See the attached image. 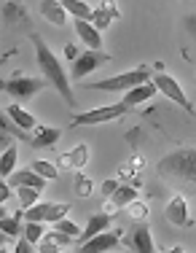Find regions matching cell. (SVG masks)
Returning <instances> with one entry per match:
<instances>
[{"instance_id":"obj_26","label":"cell","mask_w":196,"mask_h":253,"mask_svg":"<svg viewBox=\"0 0 196 253\" xmlns=\"http://www.w3.org/2000/svg\"><path fill=\"white\" fill-rule=\"evenodd\" d=\"M0 132H3V135H8V137H19V140H27L30 143V135H27V132H22L19 126H14V122H11L3 111H0Z\"/></svg>"},{"instance_id":"obj_9","label":"cell","mask_w":196,"mask_h":253,"mask_svg":"<svg viewBox=\"0 0 196 253\" xmlns=\"http://www.w3.org/2000/svg\"><path fill=\"white\" fill-rule=\"evenodd\" d=\"M121 245V232L118 229H108V232H99L94 237H89L86 243H81L78 253H108L113 248Z\"/></svg>"},{"instance_id":"obj_7","label":"cell","mask_w":196,"mask_h":253,"mask_svg":"<svg viewBox=\"0 0 196 253\" xmlns=\"http://www.w3.org/2000/svg\"><path fill=\"white\" fill-rule=\"evenodd\" d=\"M151 84L156 86V92H162L164 97H169L172 102H177V105L183 108V111H188V113H194V105L188 102V97H186V92L180 89V84H177V78H172L169 73H156L151 78Z\"/></svg>"},{"instance_id":"obj_31","label":"cell","mask_w":196,"mask_h":253,"mask_svg":"<svg viewBox=\"0 0 196 253\" xmlns=\"http://www.w3.org/2000/svg\"><path fill=\"white\" fill-rule=\"evenodd\" d=\"M3 14H5V19H8V22H25L27 19L25 5H19V3H5L3 5Z\"/></svg>"},{"instance_id":"obj_6","label":"cell","mask_w":196,"mask_h":253,"mask_svg":"<svg viewBox=\"0 0 196 253\" xmlns=\"http://www.w3.org/2000/svg\"><path fill=\"white\" fill-rule=\"evenodd\" d=\"M127 113V108L121 102L116 105H102V108H94V111H86V113H78L73 116L70 126H94V124H105V122H113V119H121Z\"/></svg>"},{"instance_id":"obj_4","label":"cell","mask_w":196,"mask_h":253,"mask_svg":"<svg viewBox=\"0 0 196 253\" xmlns=\"http://www.w3.org/2000/svg\"><path fill=\"white\" fill-rule=\"evenodd\" d=\"M0 89L8 92L14 100L27 102V100H33L38 92H43L46 81L43 78H30V76H14V78H8V81H0Z\"/></svg>"},{"instance_id":"obj_10","label":"cell","mask_w":196,"mask_h":253,"mask_svg":"<svg viewBox=\"0 0 196 253\" xmlns=\"http://www.w3.org/2000/svg\"><path fill=\"white\" fill-rule=\"evenodd\" d=\"M127 248H132L134 253H156V245H153V234L148 224H137L129 234V240H124Z\"/></svg>"},{"instance_id":"obj_3","label":"cell","mask_w":196,"mask_h":253,"mask_svg":"<svg viewBox=\"0 0 196 253\" xmlns=\"http://www.w3.org/2000/svg\"><path fill=\"white\" fill-rule=\"evenodd\" d=\"M148 81H151V70L142 65V68H134V70H127V73L102 78V81L86 84V86L94 89V92H129V89L140 86V84H148Z\"/></svg>"},{"instance_id":"obj_33","label":"cell","mask_w":196,"mask_h":253,"mask_svg":"<svg viewBox=\"0 0 196 253\" xmlns=\"http://www.w3.org/2000/svg\"><path fill=\"white\" fill-rule=\"evenodd\" d=\"M14 253H35V248H33V245H30L27 243V240H16V248H14Z\"/></svg>"},{"instance_id":"obj_20","label":"cell","mask_w":196,"mask_h":253,"mask_svg":"<svg viewBox=\"0 0 196 253\" xmlns=\"http://www.w3.org/2000/svg\"><path fill=\"white\" fill-rule=\"evenodd\" d=\"M110 229V215L108 213H92L86 221V229H81V243H86L89 237H94V234L99 232H108Z\"/></svg>"},{"instance_id":"obj_22","label":"cell","mask_w":196,"mask_h":253,"mask_svg":"<svg viewBox=\"0 0 196 253\" xmlns=\"http://www.w3.org/2000/svg\"><path fill=\"white\" fill-rule=\"evenodd\" d=\"M16 159H19V151H16V146L3 148V154H0V178H8L11 172L16 170Z\"/></svg>"},{"instance_id":"obj_30","label":"cell","mask_w":196,"mask_h":253,"mask_svg":"<svg viewBox=\"0 0 196 253\" xmlns=\"http://www.w3.org/2000/svg\"><path fill=\"white\" fill-rule=\"evenodd\" d=\"M14 194H16V200H19V205L25 210L33 208L35 202H40V191H35V189H16Z\"/></svg>"},{"instance_id":"obj_38","label":"cell","mask_w":196,"mask_h":253,"mask_svg":"<svg viewBox=\"0 0 196 253\" xmlns=\"http://www.w3.org/2000/svg\"><path fill=\"white\" fill-rule=\"evenodd\" d=\"M164 253H186V251H183L180 245H175V248H169V251H164Z\"/></svg>"},{"instance_id":"obj_35","label":"cell","mask_w":196,"mask_h":253,"mask_svg":"<svg viewBox=\"0 0 196 253\" xmlns=\"http://www.w3.org/2000/svg\"><path fill=\"white\" fill-rule=\"evenodd\" d=\"M116 189H118V180H105V183H102V194L105 197H110Z\"/></svg>"},{"instance_id":"obj_15","label":"cell","mask_w":196,"mask_h":253,"mask_svg":"<svg viewBox=\"0 0 196 253\" xmlns=\"http://www.w3.org/2000/svg\"><path fill=\"white\" fill-rule=\"evenodd\" d=\"M137 200V189L134 186H121L118 183V189L110 194V200H108V208H105V213H116V210H121V208H127L129 202H134Z\"/></svg>"},{"instance_id":"obj_32","label":"cell","mask_w":196,"mask_h":253,"mask_svg":"<svg viewBox=\"0 0 196 253\" xmlns=\"http://www.w3.org/2000/svg\"><path fill=\"white\" fill-rule=\"evenodd\" d=\"M75 194L78 197H92V180L84 175H75Z\"/></svg>"},{"instance_id":"obj_36","label":"cell","mask_w":196,"mask_h":253,"mask_svg":"<svg viewBox=\"0 0 196 253\" xmlns=\"http://www.w3.org/2000/svg\"><path fill=\"white\" fill-rule=\"evenodd\" d=\"M11 146V137L8 135H3V132H0V148H8Z\"/></svg>"},{"instance_id":"obj_25","label":"cell","mask_w":196,"mask_h":253,"mask_svg":"<svg viewBox=\"0 0 196 253\" xmlns=\"http://www.w3.org/2000/svg\"><path fill=\"white\" fill-rule=\"evenodd\" d=\"M43 234H46V226H43V224H33V221H25V226H22V240H27L30 245H38Z\"/></svg>"},{"instance_id":"obj_28","label":"cell","mask_w":196,"mask_h":253,"mask_svg":"<svg viewBox=\"0 0 196 253\" xmlns=\"http://www.w3.org/2000/svg\"><path fill=\"white\" fill-rule=\"evenodd\" d=\"M127 215H129V218H134L137 224H145V221H148V205L145 202H137V200L129 202L127 205Z\"/></svg>"},{"instance_id":"obj_17","label":"cell","mask_w":196,"mask_h":253,"mask_svg":"<svg viewBox=\"0 0 196 253\" xmlns=\"http://www.w3.org/2000/svg\"><path fill=\"white\" fill-rule=\"evenodd\" d=\"M75 25V33H78V38L84 41V43L89 46V51H102V35L97 33L89 22H84V19H75L73 22Z\"/></svg>"},{"instance_id":"obj_12","label":"cell","mask_w":196,"mask_h":253,"mask_svg":"<svg viewBox=\"0 0 196 253\" xmlns=\"http://www.w3.org/2000/svg\"><path fill=\"white\" fill-rule=\"evenodd\" d=\"M164 215H167V221H169V224H175V226H194L191 215H188V205H186L183 197H172V200L167 202Z\"/></svg>"},{"instance_id":"obj_37","label":"cell","mask_w":196,"mask_h":253,"mask_svg":"<svg viewBox=\"0 0 196 253\" xmlns=\"http://www.w3.org/2000/svg\"><path fill=\"white\" fill-rule=\"evenodd\" d=\"M65 54H67L70 59H75V57H78V49H75V46H67V49H65Z\"/></svg>"},{"instance_id":"obj_40","label":"cell","mask_w":196,"mask_h":253,"mask_svg":"<svg viewBox=\"0 0 196 253\" xmlns=\"http://www.w3.org/2000/svg\"><path fill=\"white\" fill-rule=\"evenodd\" d=\"M5 240H8V237H5V234H0V245H5Z\"/></svg>"},{"instance_id":"obj_1","label":"cell","mask_w":196,"mask_h":253,"mask_svg":"<svg viewBox=\"0 0 196 253\" xmlns=\"http://www.w3.org/2000/svg\"><path fill=\"white\" fill-rule=\"evenodd\" d=\"M33 46H35V59H38V68H40V73H43V81L51 84V86L62 94V100L67 102V105H75V94H73V89H70V78L65 73L59 57L49 49V43H46L40 35H33Z\"/></svg>"},{"instance_id":"obj_24","label":"cell","mask_w":196,"mask_h":253,"mask_svg":"<svg viewBox=\"0 0 196 253\" xmlns=\"http://www.w3.org/2000/svg\"><path fill=\"white\" fill-rule=\"evenodd\" d=\"M30 170H33L35 175H40L43 180H57V178H59L57 165H51V162H43V159H35L33 165H30Z\"/></svg>"},{"instance_id":"obj_39","label":"cell","mask_w":196,"mask_h":253,"mask_svg":"<svg viewBox=\"0 0 196 253\" xmlns=\"http://www.w3.org/2000/svg\"><path fill=\"white\" fill-rule=\"evenodd\" d=\"M5 215H8V213H5V208L0 205V218H5Z\"/></svg>"},{"instance_id":"obj_27","label":"cell","mask_w":196,"mask_h":253,"mask_svg":"<svg viewBox=\"0 0 196 253\" xmlns=\"http://www.w3.org/2000/svg\"><path fill=\"white\" fill-rule=\"evenodd\" d=\"M0 234L19 240V234H22V221L14 218V215H5V218H0Z\"/></svg>"},{"instance_id":"obj_14","label":"cell","mask_w":196,"mask_h":253,"mask_svg":"<svg viewBox=\"0 0 196 253\" xmlns=\"http://www.w3.org/2000/svg\"><path fill=\"white\" fill-rule=\"evenodd\" d=\"M86 162H89V146H86V143H78L73 151L62 154V156L57 159V170H62V167H73V170H81Z\"/></svg>"},{"instance_id":"obj_16","label":"cell","mask_w":196,"mask_h":253,"mask_svg":"<svg viewBox=\"0 0 196 253\" xmlns=\"http://www.w3.org/2000/svg\"><path fill=\"white\" fill-rule=\"evenodd\" d=\"M59 137H62V129H59V126H43V124H38L35 137H30V146H33V148H51V146H57Z\"/></svg>"},{"instance_id":"obj_18","label":"cell","mask_w":196,"mask_h":253,"mask_svg":"<svg viewBox=\"0 0 196 253\" xmlns=\"http://www.w3.org/2000/svg\"><path fill=\"white\" fill-rule=\"evenodd\" d=\"M153 94H156V86H153L151 81L148 84H140V86H134V89H129L127 94H124V100H121V105L127 108H134V105H140V102H148L153 97Z\"/></svg>"},{"instance_id":"obj_41","label":"cell","mask_w":196,"mask_h":253,"mask_svg":"<svg viewBox=\"0 0 196 253\" xmlns=\"http://www.w3.org/2000/svg\"><path fill=\"white\" fill-rule=\"evenodd\" d=\"M0 253H8V248H5V245H0Z\"/></svg>"},{"instance_id":"obj_21","label":"cell","mask_w":196,"mask_h":253,"mask_svg":"<svg viewBox=\"0 0 196 253\" xmlns=\"http://www.w3.org/2000/svg\"><path fill=\"white\" fill-rule=\"evenodd\" d=\"M40 14H43L51 25H57V27H62L65 22H67V14H65L62 3H51V0H46V3H40Z\"/></svg>"},{"instance_id":"obj_11","label":"cell","mask_w":196,"mask_h":253,"mask_svg":"<svg viewBox=\"0 0 196 253\" xmlns=\"http://www.w3.org/2000/svg\"><path fill=\"white\" fill-rule=\"evenodd\" d=\"M5 183L11 186V189H35V191H43V186H46V180L40 178V175H35L33 170H14L8 178H5Z\"/></svg>"},{"instance_id":"obj_13","label":"cell","mask_w":196,"mask_h":253,"mask_svg":"<svg viewBox=\"0 0 196 253\" xmlns=\"http://www.w3.org/2000/svg\"><path fill=\"white\" fill-rule=\"evenodd\" d=\"M3 113L14 122V126H19L22 132H27V135H30V129H38V119H35L30 111H25L22 105H8Z\"/></svg>"},{"instance_id":"obj_34","label":"cell","mask_w":196,"mask_h":253,"mask_svg":"<svg viewBox=\"0 0 196 253\" xmlns=\"http://www.w3.org/2000/svg\"><path fill=\"white\" fill-rule=\"evenodd\" d=\"M11 194H14V191H11V186L5 183V180H0V205H3L5 200H8Z\"/></svg>"},{"instance_id":"obj_5","label":"cell","mask_w":196,"mask_h":253,"mask_svg":"<svg viewBox=\"0 0 196 253\" xmlns=\"http://www.w3.org/2000/svg\"><path fill=\"white\" fill-rule=\"evenodd\" d=\"M70 213L67 202H35L33 208H27L22 213L25 221H33V224H57L59 218Z\"/></svg>"},{"instance_id":"obj_2","label":"cell","mask_w":196,"mask_h":253,"mask_svg":"<svg viewBox=\"0 0 196 253\" xmlns=\"http://www.w3.org/2000/svg\"><path fill=\"white\" fill-rule=\"evenodd\" d=\"M159 172L167 178H180V180H194L196 175V151L194 148H180V151L164 156L159 162Z\"/></svg>"},{"instance_id":"obj_29","label":"cell","mask_w":196,"mask_h":253,"mask_svg":"<svg viewBox=\"0 0 196 253\" xmlns=\"http://www.w3.org/2000/svg\"><path fill=\"white\" fill-rule=\"evenodd\" d=\"M54 232L65 234V237H70V240H81V229L75 226L73 221H67V218H59L54 224Z\"/></svg>"},{"instance_id":"obj_19","label":"cell","mask_w":196,"mask_h":253,"mask_svg":"<svg viewBox=\"0 0 196 253\" xmlns=\"http://www.w3.org/2000/svg\"><path fill=\"white\" fill-rule=\"evenodd\" d=\"M118 16L116 5H102V8H92V16H89V25L97 30L99 35H102V30L110 27V22Z\"/></svg>"},{"instance_id":"obj_8","label":"cell","mask_w":196,"mask_h":253,"mask_svg":"<svg viewBox=\"0 0 196 253\" xmlns=\"http://www.w3.org/2000/svg\"><path fill=\"white\" fill-rule=\"evenodd\" d=\"M110 62V54L108 51H84L78 54V57L73 59V70H70L67 78H73V81H81V78H86L92 70L102 68V65Z\"/></svg>"},{"instance_id":"obj_23","label":"cell","mask_w":196,"mask_h":253,"mask_svg":"<svg viewBox=\"0 0 196 253\" xmlns=\"http://www.w3.org/2000/svg\"><path fill=\"white\" fill-rule=\"evenodd\" d=\"M65 8V14H73L75 19H84L89 22V16H92V5L89 3H81V0H59Z\"/></svg>"}]
</instances>
